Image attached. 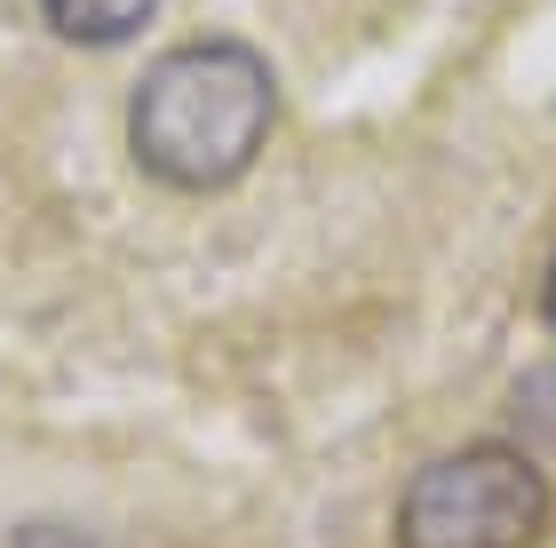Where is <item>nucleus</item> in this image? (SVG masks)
Instances as JSON below:
<instances>
[{
    "label": "nucleus",
    "mask_w": 556,
    "mask_h": 548,
    "mask_svg": "<svg viewBox=\"0 0 556 548\" xmlns=\"http://www.w3.org/2000/svg\"><path fill=\"white\" fill-rule=\"evenodd\" d=\"M270 119H278V88H270V64L255 48L191 40V48H167L136 80L128 143H136L151 183L223 191L255 167V152L270 143Z\"/></svg>",
    "instance_id": "1"
},
{
    "label": "nucleus",
    "mask_w": 556,
    "mask_h": 548,
    "mask_svg": "<svg viewBox=\"0 0 556 548\" xmlns=\"http://www.w3.org/2000/svg\"><path fill=\"white\" fill-rule=\"evenodd\" d=\"M548 477L517 445H462L397 501V548H541Z\"/></svg>",
    "instance_id": "2"
},
{
    "label": "nucleus",
    "mask_w": 556,
    "mask_h": 548,
    "mask_svg": "<svg viewBox=\"0 0 556 548\" xmlns=\"http://www.w3.org/2000/svg\"><path fill=\"white\" fill-rule=\"evenodd\" d=\"M151 9L160 0H40V16L56 24L64 40H80V48H119V40H136Z\"/></svg>",
    "instance_id": "3"
},
{
    "label": "nucleus",
    "mask_w": 556,
    "mask_h": 548,
    "mask_svg": "<svg viewBox=\"0 0 556 548\" xmlns=\"http://www.w3.org/2000/svg\"><path fill=\"white\" fill-rule=\"evenodd\" d=\"M541 310H548V327H556V270H548V294H541Z\"/></svg>",
    "instance_id": "4"
}]
</instances>
